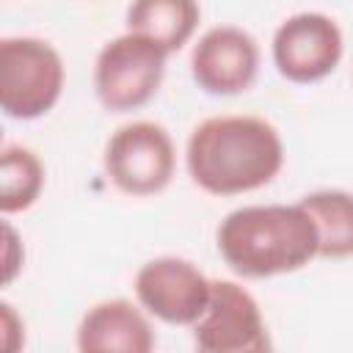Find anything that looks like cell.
<instances>
[{
    "instance_id": "obj_12",
    "label": "cell",
    "mask_w": 353,
    "mask_h": 353,
    "mask_svg": "<svg viewBox=\"0 0 353 353\" xmlns=\"http://www.w3.org/2000/svg\"><path fill=\"white\" fill-rule=\"evenodd\" d=\"M301 207L317 226L320 251L325 259L353 256V193L347 190H314L301 199Z\"/></svg>"
},
{
    "instance_id": "obj_5",
    "label": "cell",
    "mask_w": 353,
    "mask_h": 353,
    "mask_svg": "<svg viewBox=\"0 0 353 353\" xmlns=\"http://www.w3.org/2000/svg\"><path fill=\"white\" fill-rule=\"evenodd\" d=\"M102 165L108 179L127 196H157L168 188L176 168V149L168 130L157 121L121 124L105 143Z\"/></svg>"
},
{
    "instance_id": "obj_8",
    "label": "cell",
    "mask_w": 353,
    "mask_h": 353,
    "mask_svg": "<svg viewBox=\"0 0 353 353\" xmlns=\"http://www.w3.org/2000/svg\"><path fill=\"white\" fill-rule=\"evenodd\" d=\"M138 303L168 325H193L207 309L212 281L182 256H154L143 262L132 281Z\"/></svg>"
},
{
    "instance_id": "obj_7",
    "label": "cell",
    "mask_w": 353,
    "mask_h": 353,
    "mask_svg": "<svg viewBox=\"0 0 353 353\" xmlns=\"http://www.w3.org/2000/svg\"><path fill=\"white\" fill-rule=\"evenodd\" d=\"M190 328L193 345L204 353H262L270 347L256 298L229 279L212 281L207 309Z\"/></svg>"
},
{
    "instance_id": "obj_10",
    "label": "cell",
    "mask_w": 353,
    "mask_h": 353,
    "mask_svg": "<svg viewBox=\"0 0 353 353\" xmlns=\"http://www.w3.org/2000/svg\"><path fill=\"white\" fill-rule=\"evenodd\" d=\"M143 312L127 298L94 303L77 325V347L83 353H149L157 339Z\"/></svg>"
},
{
    "instance_id": "obj_1",
    "label": "cell",
    "mask_w": 353,
    "mask_h": 353,
    "mask_svg": "<svg viewBox=\"0 0 353 353\" xmlns=\"http://www.w3.org/2000/svg\"><path fill=\"white\" fill-rule=\"evenodd\" d=\"M185 163L204 193L240 196L276 179L284 165V143L279 130L259 116H212L193 127Z\"/></svg>"
},
{
    "instance_id": "obj_15",
    "label": "cell",
    "mask_w": 353,
    "mask_h": 353,
    "mask_svg": "<svg viewBox=\"0 0 353 353\" xmlns=\"http://www.w3.org/2000/svg\"><path fill=\"white\" fill-rule=\"evenodd\" d=\"M0 328H3V347L8 353H14L25 339V323L17 317L14 306L6 301L0 303Z\"/></svg>"
},
{
    "instance_id": "obj_11",
    "label": "cell",
    "mask_w": 353,
    "mask_h": 353,
    "mask_svg": "<svg viewBox=\"0 0 353 353\" xmlns=\"http://www.w3.org/2000/svg\"><path fill=\"white\" fill-rule=\"evenodd\" d=\"M199 19V0H132L127 8V30L152 39L168 55L193 39Z\"/></svg>"
},
{
    "instance_id": "obj_9",
    "label": "cell",
    "mask_w": 353,
    "mask_h": 353,
    "mask_svg": "<svg viewBox=\"0 0 353 353\" xmlns=\"http://www.w3.org/2000/svg\"><path fill=\"white\" fill-rule=\"evenodd\" d=\"M259 74V44L237 25L210 28L190 52L193 83L212 97H234L254 85Z\"/></svg>"
},
{
    "instance_id": "obj_2",
    "label": "cell",
    "mask_w": 353,
    "mask_h": 353,
    "mask_svg": "<svg viewBox=\"0 0 353 353\" xmlns=\"http://www.w3.org/2000/svg\"><path fill=\"white\" fill-rule=\"evenodd\" d=\"M215 245L221 259L243 279L295 273L320 251L317 226L301 201L232 210L215 232Z\"/></svg>"
},
{
    "instance_id": "obj_6",
    "label": "cell",
    "mask_w": 353,
    "mask_h": 353,
    "mask_svg": "<svg viewBox=\"0 0 353 353\" xmlns=\"http://www.w3.org/2000/svg\"><path fill=\"white\" fill-rule=\"evenodd\" d=\"M345 52L339 25L320 11H301L287 17L270 44L276 72L290 83H317L328 77Z\"/></svg>"
},
{
    "instance_id": "obj_13",
    "label": "cell",
    "mask_w": 353,
    "mask_h": 353,
    "mask_svg": "<svg viewBox=\"0 0 353 353\" xmlns=\"http://www.w3.org/2000/svg\"><path fill=\"white\" fill-rule=\"evenodd\" d=\"M44 188V165L28 146L8 143L0 152V210L3 215L25 212Z\"/></svg>"
},
{
    "instance_id": "obj_3",
    "label": "cell",
    "mask_w": 353,
    "mask_h": 353,
    "mask_svg": "<svg viewBox=\"0 0 353 353\" xmlns=\"http://www.w3.org/2000/svg\"><path fill=\"white\" fill-rule=\"evenodd\" d=\"M63 61L58 50L33 36L0 41V108L8 119L30 121L55 108L63 91Z\"/></svg>"
},
{
    "instance_id": "obj_14",
    "label": "cell",
    "mask_w": 353,
    "mask_h": 353,
    "mask_svg": "<svg viewBox=\"0 0 353 353\" xmlns=\"http://www.w3.org/2000/svg\"><path fill=\"white\" fill-rule=\"evenodd\" d=\"M22 259H25L22 240L14 232V226L8 221H3V281L6 284H11L17 279V273L22 270Z\"/></svg>"
},
{
    "instance_id": "obj_4",
    "label": "cell",
    "mask_w": 353,
    "mask_h": 353,
    "mask_svg": "<svg viewBox=\"0 0 353 353\" xmlns=\"http://www.w3.org/2000/svg\"><path fill=\"white\" fill-rule=\"evenodd\" d=\"M168 52L141 33L110 39L94 61V91L105 110L127 113L143 108L165 77Z\"/></svg>"
}]
</instances>
